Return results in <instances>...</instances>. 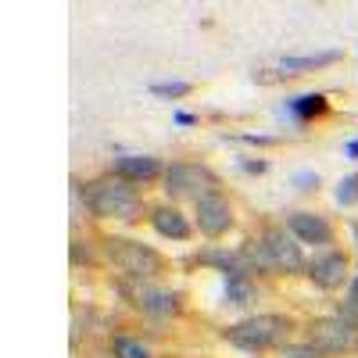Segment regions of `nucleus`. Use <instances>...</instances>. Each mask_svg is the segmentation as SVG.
Returning <instances> with one entry per match:
<instances>
[{
	"label": "nucleus",
	"instance_id": "1",
	"mask_svg": "<svg viewBox=\"0 0 358 358\" xmlns=\"http://www.w3.org/2000/svg\"><path fill=\"white\" fill-rule=\"evenodd\" d=\"M241 258L248 265V273H268V276H290L308 268L301 244L287 233V226H268L258 236L241 244Z\"/></svg>",
	"mask_w": 358,
	"mask_h": 358
},
{
	"label": "nucleus",
	"instance_id": "2",
	"mask_svg": "<svg viewBox=\"0 0 358 358\" xmlns=\"http://www.w3.org/2000/svg\"><path fill=\"white\" fill-rule=\"evenodd\" d=\"M83 197H86V212L101 222H136L140 212H143L136 187L111 176V172L94 179V183H86Z\"/></svg>",
	"mask_w": 358,
	"mask_h": 358
},
{
	"label": "nucleus",
	"instance_id": "3",
	"mask_svg": "<svg viewBox=\"0 0 358 358\" xmlns=\"http://www.w3.org/2000/svg\"><path fill=\"white\" fill-rule=\"evenodd\" d=\"M104 255L129 283H155L165 273V258L151 244L133 241V236H108Z\"/></svg>",
	"mask_w": 358,
	"mask_h": 358
},
{
	"label": "nucleus",
	"instance_id": "4",
	"mask_svg": "<svg viewBox=\"0 0 358 358\" xmlns=\"http://www.w3.org/2000/svg\"><path fill=\"white\" fill-rule=\"evenodd\" d=\"M294 330V319L290 315H280V312H258V315H248L241 322H229L222 337L241 348V351H265V348H276L287 341V334Z\"/></svg>",
	"mask_w": 358,
	"mask_h": 358
},
{
	"label": "nucleus",
	"instance_id": "5",
	"mask_svg": "<svg viewBox=\"0 0 358 358\" xmlns=\"http://www.w3.org/2000/svg\"><path fill=\"white\" fill-rule=\"evenodd\" d=\"M219 187H222V179H219V172H212L208 165H201V162H172L169 169H165V194L176 201V197H194V201H201V197H208V194H219Z\"/></svg>",
	"mask_w": 358,
	"mask_h": 358
},
{
	"label": "nucleus",
	"instance_id": "6",
	"mask_svg": "<svg viewBox=\"0 0 358 358\" xmlns=\"http://www.w3.org/2000/svg\"><path fill=\"white\" fill-rule=\"evenodd\" d=\"M308 344L322 355H344L358 344V326L344 315H322L308 322Z\"/></svg>",
	"mask_w": 358,
	"mask_h": 358
},
{
	"label": "nucleus",
	"instance_id": "7",
	"mask_svg": "<svg viewBox=\"0 0 358 358\" xmlns=\"http://www.w3.org/2000/svg\"><path fill=\"white\" fill-rule=\"evenodd\" d=\"M122 294L129 297V305L143 315H155V319H165V315H176L183 308V294L179 290H169V287H158V283H126Z\"/></svg>",
	"mask_w": 358,
	"mask_h": 358
},
{
	"label": "nucleus",
	"instance_id": "8",
	"mask_svg": "<svg viewBox=\"0 0 358 358\" xmlns=\"http://www.w3.org/2000/svg\"><path fill=\"white\" fill-rule=\"evenodd\" d=\"M194 222L204 236H212V241H219V236H226L233 226H236V215H233V204L226 201V194H208L201 201H194Z\"/></svg>",
	"mask_w": 358,
	"mask_h": 358
},
{
	"label": "nucleus",
	"instance_id": "9",
	"mask_svg": "<svg viewBox=\"0 0 358 358\" xmlns=\"http://www.w3.org/2000/svg\"><path fill=\"white\" fill-rule=\"evenodd\" d=\"M283 226H287V233L294 236L297 244H312L319 251H326L334 244V226H330V219L319 215V212H290L283 219Z\"/></svg>",
	"mask_w": 358,
	"mask_h": 358
},
{
	"label": "nucleus",
	"instance_id": "10",
	"mask_svg": "<svg viewBox=\"0 0 358 358\" xmlns=\"http://www.w3.org/2000/svg\"><path fill=\"white\" fill-rule=\"evenodd\" d=\"M305 276H308L319 290H337V287H344V283H348V255H344V251H334V248L315 251V255L308 258Z\"/></svg>",
	"mask_w": 358,
	"mask_h": 358
},
{
	"label": "nucleus",
	"instance_id": "11",
	"mask_svg": "<svg viewBox=\"0 0 358 358\" xmlns=\"http://www.w3.org/2000/svg\"><path fill=\"white\" fill-rule=\"evenodd\" d=\"M111 176H118V179H126V183L136 187V183H151V179L165 176V169L155 155H118L111 162Z\"/></svg>",
	"mask_w": 358,
	"mask_h": 358
},
{
	"label": "nucleus",
	"instance_id": "12",
	"mask_svg": "<svg viewBox=\"0 0 358 358\" xmlns=\"http://www.w3.org/2000/svg\"><path fill=\"white\" fill-rule=\"evenodd\" d=\"M151 226H155V233L158 236H165V241H190V233H194V226H190V219L179 212L176 204H158V208H151Z\"/></svg>",
	"mask_w": 358,
	"mask_h": 358
},
{
	"label": "nucleus",
	"instance_id": "13",
	"mask_svg": "<svg viewBox=\"0 0 358 358\" xmlns=\"http://www.w3.org/2000/svg\"><path fill=\"white\" fill-rule=\"evenodd\" d=\"M194 262H197V265H208V268H215V273H222L226 280H233V276H251L248 265H244V258H241V248L229 251V248L212 244V248H201V251L194 255Z\"/></svg>",
	"mask_w": 358,
	"mask_h": 358
},
{
	"label": "nucleus",
	"instance_id": "14",
	"mask_svg": "<svg viewBox=\"0 0 358 358\" xmlns=\"http://www.w3.org/2000/svg\"><path fill=\"white\" fill-rule=\"evenodd\" d=\"M341 62V50H315V54H287L280 57V72L283 76H305V72H319L326 65H334Z\"/></svg>",
	"mask_w": 358,
	"mask_h": 358
},
{
	"label": "nucleus",
	"instance_id": "15",
	"mask_svg": "<svg viewBox=\"0 0 358 358\" xmlns=\"http://www.w3.org/2000/svg\"><path fill=\"white\" fill-rule=\"evenodd\" d=\"M287 111H290V118H297V122H312V118L330 111V101H326V94H301V97L287 101Z\"/></svg>",
	"mask_w": 358,
	"mask_h": 358
},
{
	"label": "nucleus",
	"instance_id": "16",
	"mask_svg": "<svg viewBox=\"0 0 358 358\" xmlns=\"http://www.w3.org/2000/svg\"><path fill=\"white\" fill-rule=\"evenodd\" d=\"M255 297H258V290H255V280L251 276H233L222 287V301L233 305V308H248Z\"/></svg>",
	"mask_w": 358,
	"mask_h": 358
},
{
	"label": "nucleus",
	"instance_id": "17",
	"mask_svg": "<svg viewBox=\"0 0 358 358\" xmlns=\"http://www.w3.org/2000/svg\"><path fill=\"white\" fill-rule=\"evenodd\" d=\"M111 355H115V358H155V355H151V348H147L143 341L126 337V334L111 337Z\"/></svg>",
	"mask_w": 358,
	"mask_h": 358
},
{
	"label": "nucleus",
	"instance_id": "18",
	"mask_svg": "<svg viewBox=\"0 0 358 358\" xmlns=\"http://www.w3.org/2000/svg\"><path fill=\"white\" fill-rule=\"evenodd\" d=\"M334 201H337L341 208H351V204H358V169L337 179V187H334Z\"/></svg>",
	"mask_w": 358,
	"mask_h": 358
},
{
	"label": "nucleus",
	"instance_id": "19",
	"mask_svg": "<svg viewBox=\"0 0 358 358\" xmlns=\"http://www.w3.org/2000/svg\"><path fill=\"white\" fill-rule=\"evenodd\" d=\"M151 94H155V97H165V101H179V97H190V94H194V83H187V79L151 83Z\"/></svg>",
	"mask_w": 358,
	"mask_h": 358
},
{
	"label": "nucleus",
	"instance_id": "20",
	"mask_svg": "<svg viewBox=\"0 0 358 358\" xmlns=\"http://www.w3.org/2000/svg\"><path fill=\"white\" fill-rule=\"evenodd\" d=\"M280 358H326V355L319 348H312V344H283Z\"/></svg>",
	"mask_w": 358,
	"mask_h": 358
},
{
	"label": "nucleus",
	"instance_id": "21",
	"mask_svg": "<svg viewBox=\"0 0 358 358\" xmlns=\"http://www.w3.org/2000/svg\"><path fill=\"white\" fill-rule=\"evenodd\" d=\"M294 183H297V190H312V187H319V172H294Z\"/></svg>",
	"mask_w": 358,
	"mask_h": 358
},
{
	"label": "nucleus",
	"instance_id": "22",
	"mask_svg": "<svg viewBox=\"0 0 358 358\" xmlns=\"http://www.w3.org/2000/svg\"><path fill=\"white\" fill-rule=\"evenodd\" d=\"M172 118H176V126H197V115H190V111H176Z\"/></svg>",
	"mask_w": 358,
	"mask_h": 358
},
{
	"label": "nucleus",
	"instance_id": "23",
	"mask_svg": "<svg viewBox=\"0 0 358 358\" xmlns=\"http://www.w3.org/2000/svg\"><path fill=\"white\" fill-rule=\"evenodd\" d=\"M344 158H355V162H358V136L344 143Z\"/></svg>",
	"mask_w": 358,
	"mask_h": 358
},
{
	"label": "nucleus",
	"instance_id": "24",
	"mask_svg": "<svg viewBox=\"0 0 358 358\" xmlns=\"http://www.w3.org/2000/svg\"><path fill=\"white\" fill-rule=\"evenodd\" d=\"M241 165H244L248 172H265V169H268L265 162H241Z\"/></svg>",
	"mask_w": 358,
	"mask_h": 358
},
{
	"label": "nucleus",
	"instance_id": "25",
	"mask_svg": "<svg viewBox=\"0 0 358 358\" xmlns=\"http://www.w3.org/2000/svg\"><path fill=\"white\" fill-rule=\"evenodd\" d=\"M351 305H355V308H358V276H355V280H351Z\"/></svg>",
	"mask_w": 358,
	"mask_h": 358
},
{
	"label": "nucleus",
	"instance_id": "26",
	"mask_svg": "<svg viewBox=\"0 0 358 358\" xmlns=\"http://www.w3.org/2000/svg\"><path fill=\"white\" fill-rule=\"evenodd\" d=\"M355 241H358V226H355Z\"/></svg>",
	"mask_w": 358,
	"mask_h": 358
}]
</instances>
